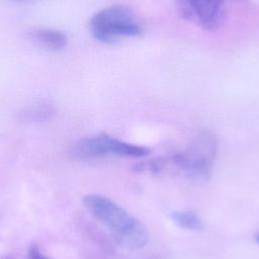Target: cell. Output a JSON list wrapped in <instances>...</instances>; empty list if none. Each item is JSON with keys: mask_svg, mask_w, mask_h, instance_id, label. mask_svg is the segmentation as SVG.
<instances>
[{"mask_svg": "<svg viewBox=\"0 0 259 259\" xmlns=\"http://www.w3.org/2000/svg\"><path fill=\"white\" fill-rule=\"evenodd\" d=\"M83 204L110 232L119 246L140 250L148 244L149 233L145 225L111 199L99 194H88L83 197Z\"/></svg>", "mask_w": 259, "mask_h": 259, "instance_id": "6da1fadb", "label": "cell"}, {"mask_svg": "<svg viewBox=\"0 0 259 259\" xmlns=\"http://www.w3.org/2000/svg\"><path fill=\"white\" fill-rule=\"evenodd\" d=\"M218 152V140L213 133L203 131L197 134L184 151L170 156L174 169L192 180H208Z\"/></svg>", "mask_w": 259, "mask_h": 259, "instance_id": "7a4b0ae2", "label": "cell"}, {"mask_svg": "<svg viewBox=\"0 0 259 259\" xmlns=\"http://www.w3.org/2000/svg\"><path fill=\"white\" fill-rule=\"evenodd\" d=\"M91 35L103 44H113L142 33L134 12L124 5H111L94 13L89 20Z\"/></svg>", "mask_w": 259, "mask_h": 259, "instance_id": "3957f363", "label": "cell"}, {"mask_svg": "<svg viewBox=\"0 0 259 259\" xmlns=\"http://www.w3.org/2000/svg\"><path fill=\"white\" fill-rule=\"evenodd\" d=\"M149 154V148L126 143L106 134L84 139L73 148L74 157L81 160L101 158L108 155L140 158Z\"/></svg>", "mask_w": 259, "mask_h": 259, "instance_id": "277c9868", "label": "cell"}, {"mask_svg": "<svg viewBox=\"0 0 259 259\" xmlns=\"http://www.w3.org/2000/svg\"><path fill=\"white\" fill-rule=\"evenodd\" d=\"M182 14L204 29L215 28L223 17L224 0H178Z\"/></svg>", "mask_w": 259, "mask_h": 259, "instance_id": "5b68a950", "label": "cell"}, {"mask_svg": "<svg viewBox=\"0 0 259 259\" xmlns=\"http://www.w3.org/2000/svg\"><path fill=\"white\" fill-rule=\"evenodd\" d=\"M27 38L36 47L50 52H60L68 46L67 34L55 28H34L27 33Z\"/></svg>", "mask_w": 259, "mask_h": 259, "instance_id": "8992f818", "label": "cell"}, {"mask_svg": "<svg viewBox=\"0 0 259 259\" xmlns=\"http://www.w3.org/2000/svg\"><path fill=\"white\" fill-rule=\"evenodd\" d=\"M172 221L180 228L189 231H201L204 228L199 215L191 210L174 211L171 213Z\"/></svg>", "mask_w": 259, "mask_h": 259, "instance_id": "52a82bcc", "label": "cell"}, {"mask_svg": "<svg viewBox=\"0 0 259 259\" xmlns=\"http://www.w3.org/2000/svg\"><path fill=\"white\" fill-rule=\"evenodd\" d=\"M28 259H49L47 256H45L41 251L38 249L37 246L32 245L29 250H28V254H27Z\"/></svg>", "mask_w": 259, "mask_h": 259, "instance_id": "ba28073f", "label": "cell"}, {"mask_svg": "<svg viewBox=\"0 0 259 259\" xmlns=\"http://www.w3.org/2000/svg\"><path fill=\"white\" fill-rule=\"evenodd\" d=\"M256 240H257V242H258V243H259V234H258V235H257V237H256Z\"/></svg>", "mask_w": 259, "mask_h": 259, "instance_id": "9c48e42d", "label": "cell"}]
</instances>
